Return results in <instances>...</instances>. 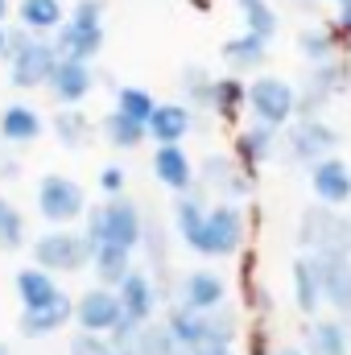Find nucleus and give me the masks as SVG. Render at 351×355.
<instances>
[{"label": "nucleus", "instance_id": "nucleus-1", "mask_svg": "<svg viewBox=\"0 0 351 355\" xmlns=\"http://www.w3.org/2000/svg\"><path fill=\"white\" fill-rule=\"evenodd\" d=\"M145 223H149V219H145L141 202L128 198V194H120V198H103L99 207H91L79 232L87 236L95 248H99V244H112V248L137 252V248L145 244Z\"/></svg>", "mask_w": 351, "mask_h": 355}, {"label": "nucleus", "instance_id": "nucleus-2", "mask_svg": "<svg viewBox=\"0 0 351 355\" xmlns=\"http://www.w3.org/2000/svg\"><path fill=\"white\" fill-rule=\"evenodd\" d=\"M91 261H95V244L75 227H46L42 236L29 240V265L46 268L54 277L83 272V268H91Z\"/></svg>", "mask_w": 351, "mask_h": 355}, {"label": "nucleus", "instance_id": "nucleus-3", "mask_svg": "<svg viewBox=\"0 0 351 355\" xmlns=\"http://www.w3.org/2000/svg\"><path fill=\"white\" fill-rule=\"evenodd\" d=\"M103 0H79L75 8H71V17H67V25L50 37L54 42V50H58V58H67V62H95L99 58V50H103V42H108V33H103Z\"/></svg>", "mask_w": 351, "mask_h": 355}, {"label": "nucleus", "instance_id": "nucleus-4", "mask_svg": "<svg viewBox=\"0 0 351 355\" xmlns=\"http://www.w3.org/2000/svg\"><path fill=\"white\" fill-rule=\"evenodd\" d=\"M298 248L302 257H351V215L310 202L298 215Z\"/></svg>", "mask_w": 351, "mask_h": 355}, {"label": "nucleus", "instance_id": "nucleus-5", "mask_svg": "<svg viewBox=\"0 0 351 355\" xmlns=\"http://www.w3.org/2000/svg\"><path fill=\"white\" fill-rule=\"evenodd\" d=\"M343 145V132L327 120V116H298L285 132H281V149L293 166H318L327 157H335Z\"/></svg>", "mask_w": 351, "mask_h": 355}, {"label": "nucleus", "instance_id": "nucleus-6", "mask_svg": "<svg viewBox=\"0 0 351 355\" xmlns=\"http://www.w3.org/2000/svg\"><path fill=\"white\" fill-rule=\"evenodd\" d=\"M33 202H37V215L46 219V227H71V223L87 219L91 211L83 182H75L71 174H42L33 186Z\"/></svg>", "mask_w": 351, "mask_h": 355}, {"label": "nucleus", "instance_id": "nucleus-7", "mask_svg": "<svg viewBox=\"0 0 351 355\" xmlns=\"http://www.w3.org/2000/svg\"><path fill=\"white\" fill-rule=\"evenodd\" d=\"M248 120L285 132L298 120V83L281 75H257L248 79Z\"/></svg>", "mask_w": 351, "mask_h": 355}, {"label": "nucleus", "instance_id": "nucleus-8", "mask_svg": "<svg viewBox=\"0 0 351 355\" xmlns=\"http://www.w3.org/2000/svg\"><path fill=\"white\" fill-rule=\"evenodd\" d=\"M248 240V219H244V207L236 202H211L207 211V227H203V244L194 257L203 261H228L244 248Z\"/></svg>", "mask_w": 351, "mask_h": 355}, {"label": "nucleus", "instance_id": "nucleus-9", "mask_svg": "<svg viewBox=\"0 0 351 355\" xmlns=\"http://www.w3.org/2000/svg\"><path fill=\"white\" fill-rule=\"evenodd\" d=\"M252 182L257 178L223 149H207L198 157V186H203V194H215V202H236L240 207L252 194Z\"/></svg>", "mask_w": 351, "mask_h": 355}, {"label": "nucleus", "instance_id": "nucleus-10", "mask_svg": "<svg viewBox=\"0 0 351 355\" xmlns=\"http://www.w3.org/2000/svg\"><path fill=\"white\" fill-rule=\"evenodd\" d=\"M348 87H351V67L343 58H335L327 67H310L298 83V116H323Z\"/></svg>", "mask_w": 351, "mask_h": 355}, {"label": "nucleus", "instance_id": "nucleus-11", "mask_svg": "<svg viewBox=\"0 0 351 355\" xmlns=\"http://www.w3.org/2000/svg\"><path fill=\"white\" fill-rule=\"evenodd\" d=\"M174 306L190 310V314H211V310L228 306V277L211 265H198L190 272H182V281L174 289Z\"/></svg>", "mask_w": 351, "mask_h": 355}, {"label": "nucleus", "instance_id": "nucleus-12", "mask_svg": "<svg viewBox=\"0 0 351 355\" xmlns=\"http://www.w3.org/2000/svg\"><path fill=\"white\" fill-rule=\"evenodd\" d=\"M58 50L50 37H33L29 46H21L12 58H8V83L17 91H37L50 83V75L58 71Z\"/></svg>", "mask_w": 351, "mask_h": 355}, {"label": "nucleus", "instance_id": "nucleus-13", "mask_svg": "<svg viewBox=\"0 0 351 355\" xmlns=\"http://www.w3.org/2000/svg\"><path fill=\"white\" fill-rule=\"evenodd\" d=\"M120 322H124V310H120L116 289L91 285V289H83L75 297V327L79 331H87V335H112Z\"/></svg>", "mask_w": 351, "mask_h": 355}, {"label": "nucleus", "instance_id": "nucleus-14", "mask_svg": "<svg viewBox=\"0 0 351 355\" xmlns=\"http://www.w3.org/2000/svg\"><path fill=\"white\" fill-rule=\"evenodd\" d=\"M116 297H120L124 318L137 322V327H149V322H157V314H162V289H157V281H153L149 268H132L128 281L116 289Z\"/></svg>", "mask_w": 351, "mask_h": 355}, {"label": "nucleus", "instance_id": "nucleus-15", "mask_svg": "<svg viewBox=\"0 0 351 355\" xmlns=\"http://www.w3.org/2000/svg\"><path fill=\"white\" fill-rule=\"evenodd\" d=\"M149 170L170 194H190L198 186V162L186 153V145H157L149 153Z\"/></svg>", "mask_w": 351, "mask_h": 355}, {"label": "nucleus", "instance_id": "nucleus-16", "mask_svg": "<svg viewBox=\"0 0 351 355\" xmlns=\"http://www.w3.org/2000/svg\"><path fill=\"white\" fill-rule=\"evenodd\" d=\"M306 178H310V190H314L318 207H331V211L351 207V166L339 153L327 157V162H318V166H310Z\"/></svg>", "mask_w": 351, "mask_h": 355}, {"label": "nucleus", "instance_id": "nucleus-17", "mask_svg": "<svg viewBox=\"0 0 351 355\" xmlns=\"http://www.w3.org/2000/svg\"><path fill=\"white\" fill-rule=\"evenodd\" d=\"M207 211H211V202H207L203 186H194L190 194H174V202H170V227H174V240L178 244H186L190 252H198V244H203Z\"/></svg>", "mask_w": 351, "mask_h": 355}, {"label": "nucleus", "instance_id": "nucleus-18", "mask_svg": "<svg viewBox=\"0 0 351 355\" xmlns=\"http://www.w3.org/2000/svg\"><path fill=\"white\" fill-rule=\"evenodd\" d=\"M281 153V132L277 128H268V124H257V120H248L240 132H236V141H232V157L248 170V174L257 178L264 162H273Z\"/></svg>", "mask_w": 351, "mask_h": 355}, {"label": "nucleus", "instance_id": "nucleus-19", "mask_svg": "<svg viewBox=\"0 0 351 355\" xmlns=\"http://www.w3.org/2000/svg\"><path fill=\"white\" fill-rule=\"evenodd\" d=\"M71 322H75V297H71V293L54 297V302L42 306V310H21V314H17V331H21L25 339H50V335L67 331Z\"/></svg>", "mask_w": 351, "mask_h": 355}, {"label": "nucleus", "instance_id": "nucleus-20", "mask_svg": "<svg viewBox=\"0 0 351 355\" xmlns=\"http://www.w3.org/2000/svg\"><path fill=\"white\" fill-rule=\"evenodd\" d=\"M42 137H46V120L37 107H29V103H4L0 107V141L8 149L37 145Z\"/></svg>", "mask_w": 351, "mask_h": 355}, {"label": "nucleus", "instance_id": "nucleus-21", "mask_svg": "<svg viewBox=\"0 0 351 355\" xmlns=\"http://www.w3.org/2000/svg\"><path fill=\"white\" fill-rule=\"evenodd\" d=\"M50 99L58 103V107H83V99H87L91 91H95V71H91L87 62H58V71L50 75Z\"/></svg>", "mask_w": 351, "mask_h": 355}, {"label": "nucleus", "instance_id": "nucleus-22", "mask_svg": "<svg viewBox=\"0 0 351 355\" xmlns=\"http://www.w3.org/2000/svg\"><path fill=\"white\" fill-rule=\"evenodd\" d=\"M323 277V302L335 310V318L351 322V257H314Z\"/></svg>", "mask_w": 351, "mask_h": 355}, {"label": "nucleus", "instance_id": "nucleus-23", "mask_svg": "<svg viewBox=\"0 0 351 355\" xmlns=\"http://www.w3.org/2000/svg\"><path fill=\"white\" fill-rule=\"evenodd\" d=\"M289 285H293V306L314 322V318H323V277H318V261L314 257H293V265H289Z\"/></svg>", "mask_w": 351, "mask_h": 355}, {"label": "nucleus", "instance_id": "nucleus-24", "mask_svg": "<svg viewBox=\"0 0 351 355\" xmlns=\"http://www.w3.org/2000/svg\"><path fill=\"white\" fill-rule=\"evenodd\" d=\"M50 137H54L62 149L83 153V149H91V141L99 137V120H91L83 107H58V112L50 116Z\"/></svg>", "mask_w": 351, "mask_h": 355}, {"label": "nucleus", "instance_id": "nucleus-25", "mask_svg": "<svg viewBox=\"0 0 351 355\" xmlns=\"http://www.w3.org/2000/svg\"><path fill=\"white\" fill-rule=\"evenodd\" d=\"M12 289H17L21 310H42V306H50L54 297H62L58 277L46 272V268H37V265H21L17 268V272H12Z\"/></svg>", "mask_w": 351, "mask_h": 355}, {"label": "nucleus", "instance_id": "nucleus-26", "mask_svg": "<svg viewBox=\"0 0 351 355\" xmlns=\"http://www.w3.org/2000/svg\"><path fill=\"white\" fill-rule=\"evenodd\" d=\"M190 132H194V107H186L182 99L157 103V112H153V120H149V141H153V149H157V145H182Z\"/></svg>", "mask_w": 351, "mask_h": 355}, {"label": "nucleus", "instance_id": "nucleus-27", "mask_svg": "<svg viewBox=\"0 0 351 355\" xmlns=\"http://www.w3.org/2000/svg\"><path fill=\"white\" fill-rule=\"evenodd\" d=\"M343 42H348V37L335 29V21H318V25H306V29L298 33V54L306 58V67H327V62L339 58Z\"/></svg>", "mask_w": 351, "mask_h": 355}, {"label": "nucleus", "instance_id": "nucleus-28", "mask_svg": "<svg viewBox=\"0 0 351 355\" xmlns=\"http://www.w3.org/2000/svg\"><path fill=\"white\" fill-rule=\"evenodd\" d=\"M219 58L228 62V75H257L264 62H268V42L261 37H252V33H236V37H228L223 46H219Z\"/></svg>", "mask_w": 351, "mask_h": 355}, {"label": "nucleus", "instance_id": "nucleus-29", "mask_svg": "<svg viewBox=\"0 0 351 355\" xmlns=\"http://www.w3.org/2000/svg\"><path fill=\"white\" fill-rule=\"evenodd\" d=\"M17 25L21 29H29L33 37H54L62 25H67V8H62V0H17Z\"/></svg>", "mask_w": 351, "mask_h": 355}, {"label": "nucleus", "instance_id": "nucleus-30", "mask_svg": "<svg viewBox=\"0 0 351 355\" xmlns=\"http://www.w3.org/2000/svg\"><path fill=\"white\" fill-rule=\"evenodd\" d=\"M306 355H351V322L343 318H314L306 327Z\"/></svg>", "mask_w": 351, "mask_h": 355}, {"label": "nucleus", "instance_id": "nucleus-31", "mask_svg": "<svg viewBox=\"0 0 351 355\" xmlns=\"http://www.w3.org/2000/svg\"><path fill=\"white\" fill-rule=\"evenodd\" d=\"M99 141H103L108 149H116V153H132V149H141V145L149 141V128L112 107V112L99 116Z\"/></svg>", "mask_w": 351, "mask_h": 355}, {"label": "nucleus", "instance_id": "nucleus-32", "mask_svg": "<svg viewBox=\"0 0 351 355\" xmlns=\"http://www.w3.org/2000/svg\"><path fill=\"white\" fill-rule=\"evenodd\" d=\"M248 112V83L240 75H215V91H211V116L223 124H236Z\"/></svg>", "mask_w": 351, "mask_h": 355}, {"label": "nucleus", "instance_id": "nucleus-33", "mask_svg": "<svg viewBox=\"0 0 351 355\" xmlns=\"http://www.w3.org/2000/svg\"><path fill=\"white\" fill-rule=\"evenodd\" d=\"M132 268H137V252H124V248H112V244H99V248H95V261H91L95 285L120 289V285L128 281Z\"/></svg>", "mask_w": 351, "mask_h": 355}, {"label": "nucleus", "instance_id": "nucleus-34", "mask_svg": "<svg viewBox=\"0 0 351 355\" xmlns=\"http://www.w3.org/2000/svg\"><path fill=\"white\" fill-rule=\"evenodd\" d=\"M178 91H182V103H186V107H194V112H211L215 71H207L203 62L182 67V75H178Z\"/></svg>", "mask_w": 351, "mask_h": 355}, {"label": "nucleus", "instance_id": "nucleus-35", "mask_svg": "<svg viewBox=\"0 0 351 355\" xmlns=\"http://www.w3.org/2000/svg\"><path fill=\"white\" fill-rule=\"evenodd\" d=\"M157 103H162V99H157L149 87L120 83V87H116V103H112V107H116V112H124L128 120H137V124H145V128H149V120H153Z\"/></svg>", "mask_w": 351, "mask_h": 355}, {"label": "nucleus", "instance_id": "nucleus-36", "mask_svg": "<svg viewBox=\"0 0 351 355\" xmlns=\"http://www.w3.org/2000/svg\"><path fill=\"white\" fill-rule=\"evenodd\" d=\"M240 25H244V33H252V37H261V42H273L277 33H281V12L261 0V4H248V8H240Z\"/></svg>", "mask_w": 351, "mask_h": 355}, {"label": "nucleus", "instance_id": "nucleus-37", "mask_svg": "<svg viewBox=\"0 0 351 355\" xmlns=\"http://www.w3.org/2000/svg\"><path fill=\"white\" fill-rule=\"evenodd\" d=\"M29 248V232H25V215L17 211V202H8L0 194V252H17Z\"/></svg>", "mask_w": 351, "mask_h": 355}, {"label": "nucleus", "instance_id": "nucleus-38", "mask_svg": "<svg viewBox=\"0 0 351 355\" xmlns=\"http://www.w3.org/2000/svg\"><path fill=\"white\" fill-rule=\"evenodd\" d=\"M137 355H182V347L174 343V335H170V327L157 318V322H149V327H141V335H137Z\"/></svg>", "mask_w": 351, "mask_h": 355}, {"label": "nucleus", "instance_id": "nucleus-39", "mask_svg": "<svg viewBox=\"0 0 351 355\" xmlns=\"http://www.w3.org/2000/svg\"><path fill=\"white\" fill-rule=\"evenodd\" d=\"M67 355H116L112 339L108 335H87V331H75L71 343H67Z\"/></svg>", "mask_w": 351, "mask_h": 355}, {"label": "nucleus", "instance_id": "nucleus-40", "mask_svg": "<svg viewBox=\"0 0 351 355\" xmlns=\"http://www.w3.org/2000/svg\"><path fill=\"white\" fill-rule=\"evenodd\" d=\"M124 186H128V170H124L120 162L99 166V190H103V198H120V194H124Z\"/></svg>", "mask_w": 351, "mask_h": 355}, {"label": "nucleus", "instance_id": "nucleus-41", "mask_svg": "<svg viewBox=\"0 0 351 355\" xmlns=\"http://www.w3.org/2000/svg\"><path fill=\"white\" fill-rule=\"evenodd\" d=\"M335 29L351 42V0H339V4H335Z\"/></svg>", "mask_w": 351, "mask_h": 355}, {"label": "nucleus", "instance_id": "nucleus-42", "mask_svg": "<svg viewBox=\"0 0 351 355\" xmlns=\"http://www.w3.org/2000/svg\"><path fill=\"white\" fill-rule=\"evenodd\" d=\"M8 12H12V0H0V29H4V21H8Z\"/></svg>", "mask_w": 351, "mask_h": 355}, {"label": "nucleus", "instance_id": "nucleus-43", "mask_svg": "<svg viewBox=\"0 0 351 355\" xmlns=\"http://www.w3.org/2000/svg\"><path fill=\"white\" fill-rule=\"evenodd\" d=\"M0 58H8V25L0 29Z\"/></svg>", "mask_w": 351, "mask_h": 355}, {"label": "nucleus", "instance_id": "nucleus-44", "mask_svg": "<svg viewBox=\"0 0 351 355\" xmlns=\"http://www.w3.org/2000/svg\"><path fill=\"white\" fill-rule=\"evenodd\" d=\"M273 355H306V347H281V352H273Z\"/></svg>", "mask_w": 351, "mask_h": 355}, {"label": "nucleus", "instance_id": "nucleus-45", "mask_svg": "<svg viewBox=\"0 0 351 355\" xmlns=\"http://www.w3.org/2000/svg\"><path fill=\"white\" fill-rule=\"evenodd\" d=\"M190 8H198V12H207V8H211V0H190Z\"/></svg>", "mask_w": 351, "mask_h": 355}, {"label": "nucleus", "instance_id": "nucleus-46", "mask_svg": "<svg viewBox=\"0 0 351 355\" xmlns=\"http://www.w3.org/2000/svg\"><path fill=\"white\" fill-rule=\"evenodd\" d=\"M236 4H240V8H248V4H261V0H236Z\"/></svg>", "mask_w": 351, "mask_h": 355}, {"label": "nucleus", "instance_id": "nucleus-47", "mask_svg": "<svg viewBox=\"0 0 351 355\" xmlns=\"http://www.w3.org/2000/svg\"><path fill=\"white\" fill-rule=\"evenodd\" d=\"M0 355H12V352H8V343H0Z\"/></svg>", "mask_w": 351, "mask_h": 355}, {"label": "nucleus", "instance_id": "nucleus-48", "mask_svg": "<svg viewBox=\"0 0 351 355\" xmlns=\"http://www.w3.org/2000/svg\"><path fill=\"white\" fill-rule=\"evenodd\" d=\"M335 4H339V0H335Z\"/></svg>", "mask_w": 351, "mask_h": 355}]
</instances>
